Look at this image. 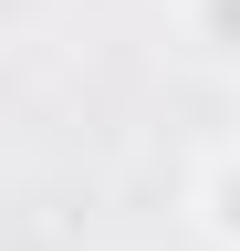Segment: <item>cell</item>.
Listing matches in <instances>:
<instances>
[{
    "label": "cell",
    "mask_w": 240,
    "mask_h": 251,
    "mask_svg": "<svg viewBox=\"0 0 240 251\" xmlns=\"http://www.w3.org/2000/svg\"><path fill=\"white\" fill-rule=\"evenodd\" d=\"M188 230H198L209 251H240V136L209 147L198 168H188Z\"/></svg>",
    "instance_id": "obj_1"
},
{
    "label": "cell",
    "mask_w": 240,
    "mask_h": 251,
    "mask_svg": "<svg viewBox=\"0 0 240 251\" xmlns=\"http://www.w3.org/2000/svg\"><path fill=\"white\" fill-rule=\"evenodd\" d=\"M167 21L209 74H240V0H167Z\"/></svg>",
    "instance_id": "obj_2"
}]
</instances>
